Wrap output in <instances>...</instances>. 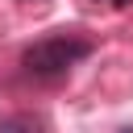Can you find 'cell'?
Returning <instances> with one entry per match:
<instances>
[{"instance_id": "cell-1", "label": "cell", "mask_w": 133, "mask_h": 133, "mask_svg": "<svg viewBox=\"0 0 133 133\" xmlns=\"http://www.w3.org/2000/svg\"><path fill=\"white\" fill-rule=\"evenodd\" d=\"M91 54V42L79 37V33H50L42 42H33L25 54H21V66L33 75V79H62L75 62H83Z\"/></svg>"}, {"instance_id": "cell-2", "label": "cell", "mask_w": 133, "mask_h": 133, "mask_svg": "<svg viewBox=\"0 0 133 133\" xmlns=\"http://www.w3.org/2000/svg\"><path fill=\"white\" fill-rule=\"evenodd\" d=\"M0 133H46V121L37 112H4L0 116Z\"/></svg>"}, {"instance_id": "cell-3", "label": "cell", "mask_w": 133, "mask_h": 133, "mask_svg": "<svg viewBox=\"0 0 133 133\" xmlns=\"http://www.w3.org/2000/svg\"><path fill=\"white\" fill-rule=\"evenodd\" d=\"M112 4H116V8H121V4H129V0H112Z\"/></svg>"}, {"instance_id": "cell-4", "label": "cell", "mask_w": 133, "mask_h": 133, "mask_svg": "<svg viewBox=\"0 0 133 133\" xmlns=\"http://www.w3.org/2000/svg\"><path fill=\"white\" fill-rule=\"evenodd\" d=\"M21 4H29V0H21Z\"/></svg>"}]
</instances>
